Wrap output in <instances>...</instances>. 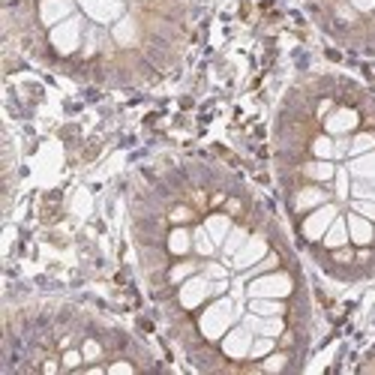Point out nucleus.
<instances>
[{
    "mask_svg": "<svg viewBox=\"0 0 375 375\" xmlns=\"http://www.w3.org/2000/svg\"><path fill=\"white\" fill-rule=\"evenodd\" d=\"M333 220H336V208H333V204H327V208L312 213V217L303 222V237H306V241H322Z\"/></svg>",
    "mask_w": 375,
    "mask_h": 375,
    "instance_id": "nucleus-1",
    "label": "nucleus"
},
{
    "mask_svg": "<svg viewBox=\"0 0 375 375\" xmlns=\"http://www.w3.org/2000/svg\"><path fill=\"white\" fill-rule=\"evenodd\" d=\"M360 123V115L351 106H343V108H336L331 117H327V132L331 135H345V132H355V127Z\"/></svg>",
    "mask_w": 375,
    "mask_h": 375,
    "instance_id": "nucleus-2",
    "label": "nucleus"
},
{
    "mask_svg": "<svg viewBox=\"0 0 375 375\" xmlns=\"http://www.w3.org/2000/svg\"><path fill=\"white\" fill-rule=\"evenodd\" d=\"M348 241H355L357 246H369L375 241V229H372V222L367 217H360V213H348Z\"/></svg>",
    "mask_w": 375,
    "mask_h": 375,
    "instance_id": "nucleus-3",
    "label": "nucleus"
},
{
    "mask_svg": "<svg viewBox=\"0 0 375 375\" xmlns=\"http://www.w3.org/2000/svg\"><path fill=\"white\" fill-rule=\"evenodd\" d=\"M249 345H253V339H249L246 327H234L222 343V355L225 357H249Z\"/></svg>",
    "mask_w": 375,
    "mask_h": 375,
    "instance_id": "nucleus-4",
    "label": "nucleus"
},
{
    "mask_svg": "<svg viewBox=\"0 0 375 375\" xmlns=\"http://www.w3.org/2000/svg\"><path fill=\"white\" fill-rule=\"evenodd\" d=\"M165 246H168V255H174V258L189 255V249H192V231L184 229V225H177V229L168 231Z\"/></svg>",
    "mask_w": 375,
    "mask_h": 375,
    "instance_id": "nucleus-5",
    "label": "nucleus"
},
{
    "mask_svg": "<svg viewBox=\"0 0 375 375\" xmlns=\"http://www.w3.org/2000/svg\"><path fill=\"white\" fill-rule=\"evenodd\" d=\"M253 294H288L291 291V279L288 274H274V277H265L253 282V288H249Z\"/></svg>",
    "mask_w": 375,
    "mask_h": 375,
    "instance_id": "nucleus-6",
    "label": "nucleus"
},
{
    "mask_svg": "<svg viewBox=\"0 0 375 375\" xmlns=\"http://www.w3.org/2000/svg\"><path fill=\"white\" fill-rule=\"evenodd\" d=\"M265 253H267V241H265L261 234H255V237H249L246 246L241 249V253H237L234 265H237V267H246V265H253V261H258Z\"/></svg>",
    "mask_w": 375,
    "mask_h": 375,
    "instance_id": "nucleus-7",
    "label": "nucleus"
},
{
    "mask_svg": "<svg viewBox=\"0 0 375 375\" xmlns=\"http://www.w3.org/2000/svg\"><path fill=\"white\" fill-rule=\"evenodd\" d=\"M204 229H208V234L213 237V243H225V237H229L231 231V217L229 213H210L208 222H204Z\"/></svg>",
    "mask_w": 375,
    "mask_h": 375,
    "instance_id": "nucleus-8",
    "label": "nucleus"
},
{
    "mask_svg": "<svg viewBox=\"0 0 375 375\" xmlns=\"http://www.w3.org/2000/svg\"><path fill=\"white\" fill-rule=\"evenodd\" d=\"M324 246L327 249H339V246H345L348 243V222L343 220V217H336L333 222H331V229L324 231Z\"/></svg>",
    "mask_w": 375,
    "mask_h": 375,
    "instance_id": "nucleus-9",
    "label": "nucleus"
},
{
    "mask_svg": "<svg viewBox=\"0 0 375 375\" xmlns=\"http://www.w3.org/2000/svg\"><path fill=\"white\" fill-rule=\"evenodd\" d=\"M39 15L45 25H54V21H61L70 15V0H42L39 4Z\"/></svg>",
    "mask_w": 375,
    "mask_h": 375,
    "instance_id": "nucleus-10",
    "label": "nucleus"
},
{
    "mask_svg": "<svg viewBox=\"0 0 375 375\" xmlns=\"http://www.w3.org/2000/svg\"><path fill=\"white\" fill-rule=\"evenodd\" d=\"M303 174H306V180H318V184H324V180L333 177V165L327 163V159H322V163H310V165H303Z\"/></svg>",
    "mask_w": 375,
    "mask_h": 375,
    "instance_id": "nucleus-11",
    "label": "nucleus"
},
{
    "mask_svg": "<svg viewBox=\"0 0 375 375\" xmlns=\"http://www.w3.org/2000/svg\"><path fill=\"white\" fill-rule=\"evenodd\" d=\"M192 246H196V253L204 255V258H210L213 249H217V243H213V237L208 234V229H196V231H192Z\"/></svg>",
    "mask_w": 375,
    "mask_h": 375,
    "instance_id": "nucleus-12",
    "label": "nucleus"
},
{
    "mask_svg": "<svg viewBox=\"0 0 375 375\" xmlns=\"http://www.w3.org/2000/svg\"><path fill=\"white\" fill-rule=\"evenodd\" d=\"M270 351H277V339L274 336H261V339H255V343L249 345V357L261 360V357H267Z\"/></svg>",
    "mask_w": 375,
    "mask_h": 375,
    "instance_id": "nucleus-13",
    "label": "nucleus"
},
{
    "mask_svg": "<svg viewBox=\"0 0 375 375\" xmlns=\"http://www.w3.org/2000/svg\"><path fill=\"white\" fill-rule=\"evenodd\" d=\"M249 310H253L255 315H282V312H286V306L277 303V300H261V298H255L253 303H249Z\"/></svg>",
    "mask_w": 375,
    "mask_h": 375,
    "instance_id": "nucleus-14",
    "label": "nucleus"
},
{
    "mask_svg": "<svg viewBox=\"0 0 375 375\" xmlns=\"http://www.w3.org/2000/svg\"><path fill=\"white\" fill-rule=\"evenodd\" d=\"M82 355H84V363H96V360H102V355H106V345H102L99 339H84Z\"/></svg>",
    "mask_w": 375,
    "mask_h": 375,
    "instance_id": "nucleus-15",
    "label": "nucleus"
},
{
    "mask_svg": "<svg viewBox=\"0 0 375 375\" xmlns=\"http://www.w3.org/2000/svg\"><path fill=\"white\" fill-rule=\"evenodd\" d=\"M369 147H375V132H357L355 141H351V153H363Z\"/></svg>",
    "mask_w": 375,
    "mask_h": 375,
    "instance_id": "nucleus-16",
    "label": "nucleus"
},
{
    "mask_svg": "<svg viewBox=\"0 0 375 375\" xmlns=\"http://www.w3.org/2000/svg\"><path fill=\"white\" fill-rule=\"evenodd\" d=\"M63 369H78L84 363V355H82V348H66L63 351Z\"/></svg>",
    "mask_w": 375,
    "mask_h": 375,
    "instance_id": "nucleus-17",
    "label": "nucleus"
},
{
    "mask_svg": "<svg viewBox=\"0 0 375 375\" xmlns=\"http://www.w3.org/2000/svg\"><path fill=\"white\" fill-rule=\"evenodd\" d=\"M192 217H196V210H192V208H186V204H177L174 210H168V222H174V225H180V222H189Z\"/></svg>",
    "mask_w": 375,
    "mask_h": 375,
    "instance_id": "nucleus-18",
    "label": "nucleus"
},
{
    "mask_svg": "<svg viewBox=\"0 0 375 375\" xmlns=\"http://www.w3.org/2000/svg\"><path fill=\"white\" fill-rule=\"evenodd\" d=\"M355 168H357L360 174H367L369 180H375V153H369V156L357 159V163H355Z\"/></svg>",
    "mask_w": 375,
    "mask_h": 375,
    "instance_id": "nucleus-19",
    "label": "nucleus"
},
{
    "mask_svg": "<svg viewBox=\"0 0 375 375\" xmlns=\"http://www.w3.org/2000/svg\"><path fill=\"white\" fill-rule=\"evenodd\" d=\"M355 210L360 213V217H367V220H375V201L369 198H360V201H355Z\"/></svg>",
    "mask_w": 375,
    "mask_h": 375,
    "instance_id": "nucleus-20",
    "label": "nucleus"
},
{
    "mask_svg": "<svg viewBox=\"0 0 375 375\" xmlns=\"http://www.w3.org/2000/svg\"><path fill=\"white\" fill-rule=\"evenodd\" d=\"M139 367H135V363H129V360H117V363H111L108 367V372H135Z\"/></svg>",
    "mask_w": 375,
    "mask_h": 375,
    "instance_id": "nucleus-21",
    "label": "nucleus"
},
{
    "mask_svg": "<svg viewBox=\"0 0 375 375\" xmlns=\"http://www.w3.org/2000/svg\"><path fill=\"white\" fill-rule=\"evenodd\" d=\"M351 6H355L357 13H372V9H375V0H351Z\"/></svg>",
    "mask_w": 375,
    "mask_h": 375,
    "instance_id": "nucleus-22",
    "label": "nucleus"
}]
</instances>
